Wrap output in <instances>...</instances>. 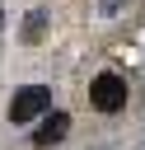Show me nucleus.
<instances>
[{"instance_id": "4", "label": "nucleus", "mask_w": 145, "mask_h": 150, "mask_svg": "<svg viewBox=\"0 0 145 150\" xmlns=\"http://www.w3.org/2000/svg\"><path fill=\"white\" fill-rule=\"evenodd\" d=\"M70 127H75V117H70L65 108H47V112H42V122L33 127L28 145H33V150H47V145H61V141L70 136Z\"/></svg>"}, {"instance_id": "3", "label": "nucleus", "mask_w": 145, "mask_h": 150, "mask_svg": "<svg viewBox=\"0 0 145 150\" xmlns=\"http://www.w3.org/2000/svg\"><path fill=\"white\" fill-rule=\"evenodd\" d=\"M51 98H56L51 80H23V84H14L9 103H5V122L9 127H28V122H37L51 108Z\"/></svg>"}, {"instance_id": "2", "label": "nucleus", "mask_w": 145, "mask_h": 150, "mask_svg": "<svg viewBox=\"0 0 145 150\" xmlns=\"http://www.w3.org/2000/svg\"><path fill=\"white\" fill-rule=\"evenodd\" d=\"M75 5H80V33L98 42H117L140 23V0H75Z\"/></svg>"}, {"instance_id": "5", "label": "nucleus", "mask_w": 145, "mask_h": 150, "mask_svg": "<svg viewBox=\"0 0 145 150\" xmlns=\"http://www.w3.org/2000/svg\"><path fill=\"white\" fill-rule=\"evenodd\" d=\"M14 5H19V0H0V61H5V47H9V19H14Z\"/></svg>"}, {"instance_id": "1", "label": "nucleus", "mask_w": 145, "mask_h": 150, "mask_svg": "<svg viewBox=\"0 0 145 150\" xmlns=\"http://www.w3.org/2000/svg\"><path fill=\"white\" fill-rule=\"evenodd\" d=\"M84 103V145L89 150H136L145 136V94L140 80L122 66H98L80 89Z\"/></svg>"}]
</instances>
